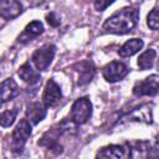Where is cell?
<instances>
[{"mask_svg":"<svg viewBox=\"0 0 159 159\" xmlns=\"http://www.w3.org/2000/svg\"><path fill=\"white\" fill-rule=\"evenodd\" d=\"M22 6L17 0H0V16L5 20H11L20 15Z\"/></svg>","mask_w":159,"mask_h":159,"instance_id":"cell-8","label":"cell"},{"mask_svg":"<svg viewBox=\"0 0 159 159\" xmlns=\"http://www.w3.org/2000/svg\"><path fill=\"white\" fill-rule=\"evenodd\" d=\"M142 47H143V41L140 39H132V40L127 41L119 48L118 53L122 57H129V56H133L134 53H137Z\"/></svg>","mask_w":159,"mask_h":159,"instance_id":"cell-12","label":"cell"},{"mask_svg":"<svg viewBox=\"0 0 159 159\" xmlns=\"http://www.w3.org/2000/svg\"><path fill=\"white\" fill-rule=\"evenodd\" d=\"M19 93V87L16 82L11 78H7L0 83V107L9 102L10 99L15 98Z\"/></svg>","mask_w":159,"mask_h":159,"instance_id":"cell-9","label":"cell"},{"mask_svg":"<svg viewBox=\"0 0 159 159\" xmlns=\"http://www.w3.org/2000/svg\"><path fill=\"white\" fill-rule=\"evenodd\" d=\"M125 149H123V147L120 145H108L102 148L98 153H97V158H114V159H119L124 157Z\"/></svg>","mask_w":159,"mask_h":159,"instance_id":"cell-14","label":"cell"},{"mask_svg":"<svg viewBox=\"0 0 159 159\" xmlns=\"http://www.w3.org/2000/svg\"><path fill=\"white\" fill-rule=\"evenodd\" d=\"M42 99H43V103H45L46 107H53L61 99V89H60V86L53 80H50L46 83Z\"/></svg>","mask_w":159,"mask_h":159,"instance_id":"cell-7","label":"cell"},{"mask_svg":"<svg viewBox=\"0 0 159 159\" xmlns=\"http://www.w3.org/2000/svg\"><path fill=\"white\" fill-rule=\"evenodd\" d=\"M19 76L29 84H35L40 81V73L36 72L35 70H32V67L29 65V63H25L22 65L20 68H19Z\"/></svg>","mask_w":159,"mask_h":159,"instance_id":"cell-13","label":"cell"},{"mask_svg":"<svg viewBox=\"0 0 159 159\" xmlns=\"http://www.w3.org/2000/svg\"><path fill=\"white\" fill-rule=\"evenodd\" d=\"M53 56H55V46L53 45H45L34 52L32 62L37 70L45 71L48 67V65L51 63Z\"/></svg>","mask_w":159,"mask_h":159,"instance_id":"cell-3","label":"cell"},{"mask_svg":"<svg viewBox=\"0 0 159 159\" xmlns=\"http://www.w3.org/2000/svg\"><path fill=\"white\" fill-rule=\"evenodd\" d=\"M46 19H47V22H48L51 26H57V25L60 24V20L56 17V15H55L53 12H51L50 15H47Z\"/></svg>","mask_w":159,"mask_h":159,"instance_id":"cell-20","label":"cell"},{"mask_svg":"<svg viewBox=\"0 0 159 159\" xmlns=\"http://www.w3.org/2000/svg\"><path fill=\"white\" fill-rule=\"evenodd\" d=\"M46 116V108L43 104L39 102L30 103L26 109V117L32 124H37L40 120H42Z\"/></svg>","mask_w":159,"mask_h":159,"instance_id":"cell-10","label":"cell"},{"mask_svg":"<svg viewBox=\"0 0 159 159\" xmlns=\"http://www.w3.org/2000/svg\"><path fill=\"white\" fill-rule=\"evenodd\" d=\"M132 2H137V1H140V0H130Z\"/></svg>","mask_w":159,"mask_h":159,"instance_id":"cell-21","label":"cell"},{"mask_svg":"<svg viewBox=\"0 0 159 159\" xmlns=\"http://www.w3.org/2000/svg\"><path fill=\"white\" fill-rule=\"evenodd\" d=\"M138 10L134 7H123L122 10L114 12L103 24V29L107 32L123 35L130 32L138 22Z\"/></svg>","mask_w":159,"mask_h":159,"instance_id":"cell-1","label":"cell"},{"mask_svg":"<svg viewBox=\"0 0 159 159\" xmlns=\"http://www.w3.org/2000/svg\"><path fill=\"white\" fill-rule=\"evenodd\" d=\"M77 71L80 72V81H78L80 84L88 83V82L92 80L93 75H94L93 67H92L89 63H87V62L80 63V70H77Z\"/></svg>","mask_w":159,"mask_h":159,"instance_id":"cell-16","label":"cell"},{"mask_svg":"<svg viewBox=\"0 0 159 159\" xmlns=\"http://www.w3.org/2000/svg\"><path fill=\"white\" fill-rule=\"evenodd\" d=\"M92 114V104L87 97L78 98L75 101V103L71 107V120L76 124H83L86 123Z\"/></svg>","mask_w":159,"mask_h":159,"instance_id":"cell-2","label":"cell"},{"mask_svg":"<svg viewBox=\"0 0 159 159\" xmlns=\"http://www.w3.org/2000/svg\"><path fill=\"white\" fill-rule=\"evenodd\" d=\"M148 26L152 30H158L159 27V20H158V9L154 7L149 15H148Z\"/></svg>","mask_w":159,"mask_h":159,"instance_id":"cell-18","label":"cell"},{"mask_svg":"<svg viewBox=\"0 0 159 159\" xmlns=\"http://www.w3.org/2000/svg\"><path fill=\"white\" fill-rule=\"evenodd\" d=\"M113 2H114V0H96L94 1V7L98 11H103L106 7H108Z\"/></svg>","mask_w":159,"mask_h":159,"instance_id":"cell-19","label":"cell"},{"mask_svg":"<svg viewBox=\"0 0 159 159\" xmlns=\"http://www.w3.org/2000/svg\"><path fill=\"white\" fill-rule=\"evenodd\" d=\"M155 56H157V52L155 50L150 48V50H147L145 52H143L139 58H138V66L140 70H148V68H152L153 65H154V60H155Z\"/></svg>","mask_w":159,"mask_h":159,"instance_id":"cell-15","label":"cell"},{"mask_svg":"<svg viewBox=\"0 0 159 159\" xmlns=\"http://www.w3.org/2000/svg\"><path fill=\"white\" fill-rule=\"evenodd\" d=\"M42 32H43V26H42V24H41L40 21H32V22H30V24L25 27V30H24V32L21 34V36H19V41H20V42H27V41L32 40L34 37H37V36L41 35Z\"/></svg>","mask_w":159,"mask_h":159,"instance_id":"cell-11","label":"cell"},{"mask_svg":"<svg viewBox=\"0 0 159 159\" xmlns=\"http://www.w3.org/2000/svg\"><path fill=\"white\" fill-rule=\"evenodd\" d=\"M128 75V67L122 63L113 61L103 68V77L107 82H117Z\"/></svg>","mask_w":159,"mask_h":159,"instance_id":"cell-4","label":"cell"},{"mask_svg":"<svg viewBox=\"0 0 159 159\" xmlns=\"http://www.w3.org/2000/svg\"><path fill=\"white\" fill-rule=\"evenodd\" d=\"M16 114H17V111L16 109H10V111L2 112L0 114V125H2V127H10L15 122Z\"/></svg>","mask_w":159,"mask_h":159,"instance_id":"cell-17","label":"cell"},{"mask_svg":"<svg viewBox=\"0 0 159 159\" xmlns=\"http://www.w3.org/2000/svg\"><path fill=\"white\" fill-rule=\"evenodd\" d=\"M31 134V125L27 122V119H21L20 123L16 125V128L12 132V144L15 150H21L24 144L26 143L27 138Z\"/></svg>","mask_w":159,"mask_h":159,"instance_id":"cell-6","label":"cell"},{"mask_svg":"<svg viewBox=\"0 0 159 159\" xmlns=\"http://www.w3.org/2000/svg\"><path fill=\"white\" fill-rule=\"evenodd\" d=\"M158 76L157 75H152L149 77H147L145 80L137 82L134 88H133V93L138 97L140 96H154L158 92Z\"/></svg>","mask_w":159,"mask_h":159,"instance_id":"cell-5","label":"cell"}]
</instances>
